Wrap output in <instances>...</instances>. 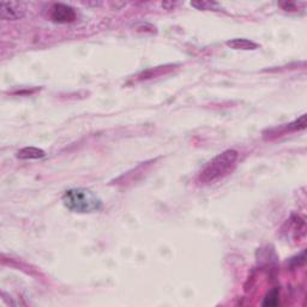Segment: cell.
<instances>
[{
	"mask_svg": "<svg viewBox=\"0 0 307 307\" xmlns=\"http://www.w3.org/2000/svg\"><path fill=\"white\" fill-rule=\"evenodd\" d=\"M238 159L239 153L234 149H228L223 153L218 154L211 161H209L204 168L200 171L197 181L202 185H209L221 180L233 172Z\"/></svg>",
	"mask_w": 307,
	"mask_h": 307,
	"instance_id": "cell-1",
	"label": "cell"
},
{
	"mask_svg": "<svg viewBox=\"0 0 307 307\" xmlns=\"http://www.w3.org/2000/svg\"><path fill=\"white\" fill-rule=\"evenodd\" d=\"M226 45L232 50H241V51H253L259 48L256 42L247 40V39H233L226 42Z\"/></svg>",
	"mask_w": 307,
	"mask_h": 307,
	"instance_id": "cell-6",
	"label": "cell"
},
{
	"mask_svg": "<svg viewBox=\"0 0 307 307\" xmlns=\"http://www.w3.org/2000/svg\"><path fill=\"white\" fill-rule=\"evenodd\" d=\"M26 14L23 5L16 2H2L0 3V16L4 21H18L22 20Z\"/></svg>",
	"mask_w": 307,
	"mask_h": 307,
	"instance_id": "cell-4",
	"label": "cell"
},
{
	"mask_svg": "<svg viewBox=\"0 0 307 307\" xmlns=\"http://www.w3.org/2000/svg\"><path fill=\"white\" fill-rule=\"evenodd\" d=\"M46 156V153L40 148L26 147L17 151L16 157L20 160H38Z\"/></svg>",
	"mask_w": 307,
	"mask_h": 307,
	"instance_id": "cell-5",
	"label": "cell"
},
{
	"mask_svg": "<svg viewBox=\"0 0 307 307\" xmlns=\"http://www.w3.org/2000/svg\"><path fill=\"white\" fill-rule=\"evenodd\" d=\"M306 127V114H302L299 119L294 121V123L289 124L287 126V129L289 131H296V130H305Z\"/></svg>",
	"mask_w": 307,
	"mask_h": 307,
	"instance_id": "cell-9",
	"label": "cell"
},
{
	"mask_svg": "<svg viewBox=\"0 0 307 307\" xmlns=\"http://www.w3.org/2000/svg\"><path fill=\"white\" fill-rule=\"evenodd\" d=\"M62 200L65 208L77 214H91L102 209L101 198L86 187L70 188L63 194Z\"/></svg>",
	"mask_w": 307,
	"mask_h": 307,
	"instance_id": "cell-2",
	"label": "cell"
},
{
	"mask_svg": "<svg viewBox=\"0 0 307 307\" xmlns=\"http://www.w3.org/2000/svg\"><path fill=\"white\" fill-rule=\"evenodd\" d=\"M191 6L198 9V10H218V9H220V4L216 2L191 3Z\"/></svg>",
	"mask_w": 307,
	"mask_h": 307,
	"instance_id": "cell-8",
	"label": "cell"
},
{
	"mask_svg": "<svg viewBox=\"0 0 307 307\" xmlns=\"http://www.w3.org/2000/svg\"><path fill=\"white\" fill-rule=\"evenodd\" d=\"M278 303H279V289L277 287H275L266 294V296L264 297V301L262 305L273 307V306H277Z\"/></svg>",
	"mask_w": 307,
	"mask_h": 307,
	"instance_id": "cell-7",
	"label": "cell"
},
{
	"mask_svg": "<svg viewBox=\"0 0 307 307\" xmlns=\"http://www.w3.org/2000/svg\"><path fill=\"white\" fill-rule=\"evenodd\" d=\"M76 17L77 15H76L75 9L70 5L58 3L51 9V18L56 23H71L76 20Z\"/></svg>",
	"mask_w": 307,
	"mask_h": 307,
	"instance_id": "cell-3",
	"label": "cell"
}]
</instances>
